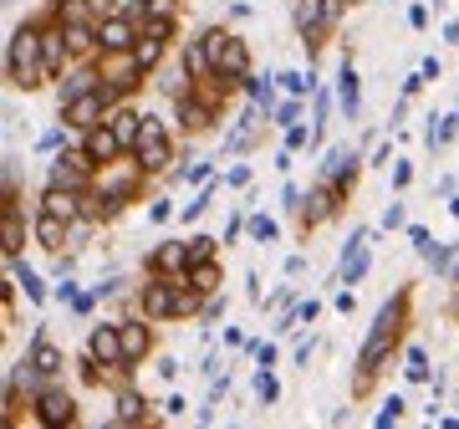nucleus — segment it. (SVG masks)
Here are the masks:
<instances>
[{"label": "nucleus", "instance_id": "nucleus-35", "mask_svg": "<svg viewBox=\"0 0 459 429\" xmlns=\"http://www.w3.org/2000/svg\"><path fill=\"white\" fill-rule=\"evenodd\" d=\"M184 66H189L195 77H204V72H214V66H210V57H204V41H189V47H184Z\"/></svg>", "mask_w": 459, "mask_h": 429}, {"label": "nucleus", "instance_id": "nucleus-6", "mask_svg": "<svg viewBox=\"0 0 459 429\" xmlns=\"http://www.w3.org/2000/svg\"><path fill=\"white\" fill-rule=\"evenodd\" d=\"M133 153H138V164H143L148 174H164V169L174 164V144H169V133H164V123H159V118L143 113V128H138Z\"/></svg>", "mask_w": 459, "mask_h": 429}, {"label": "nucleus", "instance_id": "nucleus-15", "mask_svg": "<svg viewBox=\"0 0 459 429\" xmlns=\"http://www.w3.org/2000/svg\"><path fill=\"white\" fill-rule=\"evenodd\" d=\"M82 149L92 153V164H113V159H123V153H133L128 144H123V138L113 133V123H108V118H102L98 128H87Z\"/></svg>", "mask_w": 459, "mask_h": 429}, {"label": "nucleus", "instance_id": "nucleus-28", "mask_svg": "<svg viewBox=\"0 0 459 429\" xmlns=\"http://www.w3.org/2000/svg\"><path fill=\"white\" fill-rule=\"evenodd\" d=\"M189 286H199L204 297H214L220 292V261H195L189 266Z\"/></svg>", "mask_w": 459, "mask_h": 429}, {"label": "nucleus", "instance_id": "nucleus-1", "mask_svg": "<svg viewBox=\"0 0 459 429\" xmlns=\"http://www.w3.org/2000/svg\"><path fill=\"white\" fill-rule=\"evenodd\" d=\"M409 307H413V292L403 286L383 312H377L373 332H368V343H362L358 353V383H352V398H368L373 394L377 373H383V363H388V353H394L398 343H403V328H409Z\"/></svg>", "mask_w": 459, "mask_h": 429}, {"label": "nucleus", "instance_id": "nucleus-29", "mask_svg": "<svg viewBox=\"0 0 459 429\" xmlns=\"http://www.w3.org/2000/svg\"><path fill=\"white\" fill-rule=\"evenodd\" d=\"M92 87H102L98 83V66H92V72H72V77H62V102L82 98V92H92Z\"/></svg>", "mask_w": 459, "mask_h": 429}, {"label": "nucleus", "instance_id": "nucleus-20", "mask_svg": "<svg viewBox=\"0 0 459 429\" xmlns=\"http://www.w3.org/2000/svg\"><path fill=\"white\" fill-rule=\"evenodd\" d=\"M174 102H179V123L189 133H204L214 123V113H220V108H214V102H204L199 92H184V98H174Z\"/></svg>", "mask_w": 459, "mask_h": 429}, {"label": "nucleus", "instance_id": "nucleus-32", "mask_svg": "<svg viewBox=\"0 0 459 429\" xmlns=\"http://www.w3.org/2000/svg\"><path fill=\"white\" fill-rule=\"evenodd\" d=\"M276 83L286 87L291 98H312V92H316V77H312V72H281Z\"/></svg>", "mask_w": 459, "mask_h": 429}, {"label": "nucleus", "instance_id": "nucleus-31", "mask_svg": "<svg viewBox=\"0 0 459 429\" xmlns=\"http://www.w3.org/2000/svg\"><path fill=\"white\" fill-rule=\"evenodd\" d=\"M138 26H143V36H153V41H174V31H179V16H143Z\"/></svg>", "mask_w": 459, "mask_h": 429}, {"label": "nucleus", "instance_id": "nucleus-14", "mask_svg": "<svg viewBox=\"0 0 459 429\" xmlns=\"http://www.w3.org/2000/svg\"><path fill=\"white\" fill-rule=\"evenodd\" d=\"M66 368V353L56 343H51L47 332H36V343H31V353H26V373H36V379H56Z\"/></svg>", "mask_w": 459, "mask_h": 429}, {"label": "nucleus", "instance_id": "nucleus-33", "mask_svg": "<svg viewBox=\"0 0 459 429\" xmlns=\"http://www.w3.org/2000/svg\"><path fill=\"white\" fill-rule=\"evenodd\" d=\"M246 92L255 98V108L276 113V87H271V77H246Z\"/></svg>", "mask_w": 459, "mask_h": 429}, {"label": "nucleus", "instance_id": "nucleus-4", "mask_svg": "<svg viewBox=\"0 0 459 429\" xmlns=\"http://www.w3.org/2000/svg\"><path fill=\"white\" fill-rule=\"evenodd\" d=\"M199 41H204V57H210V66L220 77H235V83L250 77V51L235 31H220V26H214V31H204Z\"/></svg>", "mask_w": 459, "mask_h": 429}, {"label": "nucleus", "instance_id": "nucleus-48", "mask_svg": "<svg viewBox=\"0 0 459 429\" xmlns=\"http://www.w3.org/2000/svg\"><path fill=\"white\" fill-rule=\"evenodd\" d=\"M169 214H174V205H169V199H153V210H148V220H169Z\"/></svg>", "mask_w": 459, "mask_h": 429}, {"label": "nucleus", "instance_id": "nucleus-11", "mask_svg": "<svg viewBox=\"0 0 459 429\" xmlns=\"http://www.w3.org/2000/svg\"><path fill=\"white\" fill-rule=\"evenodd\" d=\"M31 409H36V425H47V429L77 425V404H72V394H62V389H36Z\"/></svg>", "mask_w": 459, "mask_h": 429}, {"label": "nucleus", "instance_id": "nucleus-30", "mask_svg": "<svg viewBox=\"0 0 459 429\" xmlns=\"http://www.w3.org/2000/svg\"><path fill=\"white\" fill-rule=\"evenodd\" d=\"M128 16L133 21H143V16H179V0H133Z\"/></svg>", "mask_w": 459, "mask_h": 429}, {"label": "nucleus", "instance_id": "nucleus-17", "mask_svg": "<svg viewBox=\"0 0 459 429\" xmlns=\"http://www.w3.org/2000/svg\"><path fill=\"white\" fill-rule=\"evenodd\" d=\"M41 210L62 214L66 225H72V220H82L87 214V189H62V184H51L47 199H41Z\"/></svg>", "mask_w": 459, "mask_h": 429}, {"label": "nucleus", "instance_id": "nucleus-8", "mask_svg": "<svg viewBox=\"0 0 459 429\" xmlns=\"http://www.w3.org/2000/svg\"><path fill=\"white\" fill-rule=\"evenodd\" d=\"M179 281L184 276H159V271H148V286H143V297H138V312H143L148 322L174 317L179 312Z\"/></svg>", "mask_w": 459, "mask_h": 429}, {"label": "nucleus", "instance_id": "nucleus-51", "mask_svg": "<svg viewBox=\"0 0 459 429\" xmlns=\"http://www.w3.org/2000/svg\"><path fill=\"white\" fill-rule=\"evenodd\" d=\"M409 26H429V5H413V11H409Z\"/></svg>", "mask_w": 459, "mask_h": 429}, {"label": "nucleus", "instance_id": "nucleus-39", "mask_svg": "<svg viewBox=\"0 0 459 429\" xmlns=\"http://www.w3.org/2000/svg\"><path fill=\"white\" fill-rule=\"evenodd\" d=\"M403 373H409L413 383L429 379V353H424V347H409V368H403Z\"/></svg>", "mask_w": 459, "mask_h": 429}, {"label": "nucleus", "instance_id": "nucleus-38", "mask_svg": "<svg viewBox=\"0 0 459 429\" xmlns=\"http://www.w3.org/2000/svg\"><path fill=\"white\" fill-rule=\"evenodd\" d=\"M214 246H220L214 235H195V241H189V266H195V261H214Z\"/></svg>", "mask_w": 459, "mask_h": 429}, {"label": "nucleus", "instance_id": "nucleus-40", "mask_svg": "<svg viewBox=\"0 0 459 429\" xmlns=\"http://www.w3.org/2000/svg\"><path fill=\"white\" fill-rule=\"evenodd\" d=\"M250 235L265 246V241H276V235H281V225L271 220V214H255V220H250Z\"/></svg>", "mask_w": 459, "mask_h": 429}, {"label": "nucleus", "instance_id": "nucleus-25", "mask_svg": "<svg viewBox=\"0 0 459 429\" xmlns=\"http://www.w3.org/2000/svg\"><path fill=\"white\" fill-rule=\"evenodd\" d=\"M337 108H342L347 118H358V108H362V87H358V72H352V57H347L342 72H337Z\"/></svg>", "mask_w": 459, "mask_h": 429}, {"label": "nucleus", "instance_id": "nucleus-23", "mask_svg": "<svg viewBox=\"0 0 459 429\" xmlns=\"http://www.w3.org/2000/svg\"><path fill=\"white\" fill-rule=\"evenodd\" d=\"M117 332H123V353H128V363H143L148 353H153V328H143V322H117Z\"/></svg>", "mask_w": 459, "mask_h": 429}, {"label": "nucleus", "instance_id": "nucleus-10", "mask_svg": "<svg viewBox=\"0 0 459 429\" xmlns=\"http://www.w3.org/2000/svg\"><path fill=\"white\" fill-rule=\"evenodd\" d=\"M92 174H98V164L87 149H62L51 159V184H62V189H92Z\"/></svg>", "mask_w": 459, "mask_h": 429}, {"label": "nucleus", "instance_id": "nucleus-27", "mask_svg": "<svg viewBox=\"0 0 459 429\" xmlns=\"http://www.w3.org/2000/svg\"><path fill=\"white\" fill-rule=\"evenodd\" d=\"M108 123H113V133L133 149V144H138V128H143V113H128V108H117V113H108Z\"/></svg>", "mask_w": 459, "mask_h": 429}, {"label": "nucleus", "instance_id": "nucleus-9", "mask_svg": "<svg viewBox=\"0 0 459 429\" xmlns=\"http://www.w3.org/2000/svg\"><path fill=\"white\" fill-rule=\"evenodd\" d=\"M117 102V92L113 87H92V92H82V98H72V102H62V123L66 128H98L102 123V113Z\"/></svg>", "mask_w": 459, "mask_h": 429}, {"label": "nucleus", "instance_id": "nucleus-42", "mask_svg": "<svg viewBox=\"0 0 459 429\" xmlns=\"http://www.w3.org/2000/svg\"><path fill=\"white\" fill-rule=\"evenodd\" d=\"M409 241L419 246V256H434V250H439V246H434V235H429L424 225H409Z\"/></svg>", "mask_w": 459, "mask_h": 429}, {"label": "nucleus", "instance_id": "nucleus-45", "mask_svg": "<svg viewBox=\"0 0 459 429\" xmlns=\"http://www.w3.org/2000/svg\"><path fill=\"white\" fill-rule=\"evenodd\" d=\"M316 312H322V302H312V297H307V302H296V322H312Z\"/></svg>", "mask_w": 459, "mask_h": 429}, {"label": "nucleus", "instance_id": "nucleus-49", "mask_svg": "<svg viewBox=\"0 0 459 429\" xmlns=\"http://www.w3.org/2000/svg\"><path fill=\"white\" fill-rule=\"evenodd\" d=\"M179 179H210V164H189V169L179 174Z\"/></svg>", "mask_w": 459, "mask_h": 429}, {"label": "nucleus", "instance_id": "nucleus-3", "mask_svg": "<svg viewBox=\"0 0 459 429\" xmlns=\"http://www.w3.org/2000/svg\"><path fill=\"white\" fill-rule=\"evenodd\" d=\"M5 77H11V87H21V92L51 83L47 66H41V21H26L21 31H11V47H5Z\"/></svg>", "mask_w": 459, "mask_h": 429}, {"label": "nucleus", "instance_id": "nucleus-47", "mask_svg": "<svg viewBox=\"0 0 459 429\" xmlns=\"http://www.w3.org/2000/svg\"><path fill=\"white\" fill-rule=\"evenodd\" d=\"M62 138H66V123H62V128H51V133H41V149H56Z\"/></svg>", "mask_w": 459, "mask_h": 429}, {"label": "nucleus", "instance_id": "nucleus-22", "mask_svg": "<svg viewBox=\"0 0 459 429\" xmlns=\"http://www.w3.org/2000/svg\"><path fill=\"white\" fill-rule=\"evenodd\" d=\"M362 271H368V231H352V241H347V250H342V281L358 286Z\"/></svg>", "mask_w": 459, "mask_h": 429}, {"label": "nucleus", "instance_id": "nucleus-50", "mask_svg": "<svg viewBox=\"0 0 459 429\" xmlns=\"http://www.w3.org/2000/svg\"><path fill=\"white\" fill-rule=\"evenodd\" d=\"M225 184H235V189H240V184H250V169H230Z\"/></svg>", "mask_w": 459, "mask_h": 429}, {"label": "nucleus", "instance_id": "nucleus-18", "mask_svg": "<svg viewBox=\"0 0 459 429\" xmlns=\"http://www.w3.org/2000/svg\"><path fill=\"white\" fill-rule=\"evenodd\" d=\"M98 36H102V47L128 51V47H138V21H133V16H102L98 21Z\"/></svg>", "mask_w": 459, "mask_h": 429}, {"label": "nucleus", "instance_id": "nucleus-19", "mask_svg": "<svg viewBox=\"0 0 459 429\" xmlns=\"http://www.w3.org/2000/svg\"><path fill=\"white\" fill-rule=\"evenodd\" d=\"M108 5H113V0H56L51 16L62 21V26H77V21H102Z\"/></svg>", "mask_w": 459, "mask_h": 429}, {"label": "nucleus", "instance_id": "nucleus-16", "mask_svg": "<svg viewBox=\"0 0 459 429\" xmlns=\"http://www.w3.org/2000/svg\"><path fill=\"white\" fill-rule=\"evenodd\" d=\"M148 271H159V276H189V241H164L148 256Z\"/></svg>", "mask_w": 459, "mask_h": 429}, {"label": "nucleus", "instance_id": "nucleus-52", "mask_svg": "<svg viewBox=\"0 0 459 429\" xmlns=\"http://www.w3.org/2000/svg\"><path fill=\"white\" fill-rule=\"evenodd\" d=\"M444 36H449V41H459V21H449V31H444Z\"/></svg>", "mask_w": 459, "mask_h": 429}, {"label": "nucleus", "instance_id": "nucleus-46", "mask_svg": "<svg viewBox=\"0 0 459 429\" xmlns=\"http://www.w3.org/2000/svg\"><path fill=\"white\" fill-rule=\"evenodd\" d=\"M403 220H409V214H403V205H388V214H383V225H388V231H398Z\"/></svg>", "mask_w": 459, "mask_h": 429}, {"label": "nucleus", "instance_id": "nucleus-24", "mask_svg": "<svg viewBox=\"0 0 459 429\" xmlns=\"http://www.w3.org/2000/svg\"><path fill=\"white\" fill-rule=\"evenodd\" d=\"M36 241H41V246H47V250H56V256H62V246H66V241H72V225H66L62 214L41 210V220H36Z\"/></svg>", "mask_w": 459, "mask_h": 429}, {"label": "nucleus", "instance_id": "nucleus-26", "mask_svg": "<svg viewBox=\"0 0 459 429\" xmlns=\"http://www.w3.org/2000/svg\"><path fill=\"white\" fill-rule=\"evenodd\" d=\"M113 419H117V425H143V419H148V398L133 394V389H123L117 404H113Z\"/></svg>", "mask_w": 459, "mask_h": 429}, {"label": "nucleus", "instance_id": "nucleus-36", "mask_svg": "<svg viewBox=\"0 0 459 429\" xmlns=\"http://www.w3.org/2000/svg\"><path fill=\"white\" fill-rule=\"evenodd\" d=\"M164 47H169V41H153V36H138V62H143L148 72H153V66H159V57H164Z\"/></svg>", "mask_w": 459, "mask_h": 429}, {"label": "nucleus", "instance_id": "nucleus-37", "mask_svg": "<svg viewBox=\"0 0 459 429\" xmlns=\"http://www.w3.org/2000/svg\"><path fill=\"white\" fill-rule=\"evenodd\" d=\"M255 398H261V404H276V398H281V383H276L271 368H261V379H255Z\"/></svg>", "mask_w": 459, "mask_h": 429}, {"label": "nucleus", "instance_id": "nucleus-7", "mask_svg": "<svg viewBox=\"0 0 459 429\" xmlns=\"http://www.w3.org/2000/svg\"><path fill=\"white\" fill-rule=\"evenodd\" d=\"M347 189H352L347 179H322V184H316L312 195H307V210H301V235L316 231L322 220H332V214L342 210V205H347Z\"/></svg>", "mask_w": 459, "mask_h": 429}, {"label": "nucleus", "instance_id": "nucleus-34", "mask_svg": "<svg viewBox=\"0 0 459 429\" xmlns=\"http://www.w3.org/2000/svg\"><path fill=\"white\" fill-rule=\"evenodd\" d=\"M11 266H16V276H21V286H26V297H31V302H47V286H41V276H36L31 266H26V261H11Z\"/></svg>", "mask_w": 459, "mask_h": 429}, {"label": "nucleus", "instance_id": "nucleus-21", "mask_svg": "<svg viewBox=\"0 0 459 429\" xmlns=\"http://www.w3.org/2000/svg\"><path fill=\"white\" fill-rule=\"evenodd\" d=\"M0 241H5V261H21L26 225H21V214H16V199H5V214H0Z\"/></svg>", "mask_w": 459, "mask_h": 429}, {"label": "nucleus", "instance_id": "nucleus-12", "mask_svg": "<svg viewBox=\"0 0 459 429\" xmlns=\"http://www.w3.org/2000/svg\"><path fill=\"white\" fill-rule=\"evenodd\" d=\"M66 62H72V47H66V26L56 16L41 21V66H47V77H62Z\"/></svg>", "mask_w": 459, "mask_h": 429}, {"label": "nucleus", "instance_id": "nucleus-5", "mask_svg": "<svg viewBox=\"0 0 459 429\" xmlns=\"http://www.w3.org/2000/svg\"><path fill=\"white\" fill-rule=\"evenodd\" d=\"M92 66H98V83H102V87H113L117 98H123V92H133V87H143V72H148V66L138 62V47H128V51L102 47Z\"/></svg>", "mask_w": 459, "mask_h": 429}, {"label": "nucleus", "instance_id": "nucleus-43", "mask_svg": "<svg viewBox=\"0 0 459 429\" xmlns=\"http://www.w3.org/2000/svg\"><path fill=\"white\" fill-rule=\"evenodd\" d=\"M312 138H316V133H307V128H301V123H291V128H286V149H307V144H312Z\"/></svg>", "mask_w": 459, "mask_h": 429}, {"label": "nucleus", "instance_id": "nucleus-53", "mask_svg": "<svg viewBox=\"0 0 459 429\" xmlns=\"http://www.w3.org/2000/svg\"><path fill=\"white\" fill-rule=\"evenodd\" d=\"M449 214H455V220H459V195H455V199H449Z\"/></svg>", "mask_w": 459, "mask_h": 429}, {"label": "nucleus", "instance_id": "nucleus-13", "mask_svg": "<svg viewBox=\"0 0 459 429\" xmlns=\"http://www.w3.org/2000/svg\"><path fill=\"white\" fill-rule=\"evenodd\" d=\"M87 358H98L102 368H128V353H123V332H117V322L92 328V337H87Z\"/></svg>", "mask_w": 459, "mask_h": 429}, {"label": "nucleus", "instance_id": "nucleus-41", "mask_svg": "<svg viewBox=\"0 0 459 429\" xmlns=\"http://www.w3.org/2000/svg\"><path fill=\"white\" fill-rule=\"evenodd\" d=\"M403 419V398H388L383 409H377V429H388V425H398Z\"/></svg>", "mask_w": 459, "mask_h": 429}, {"label": "nucleus", "instance_id": "nucleus-44", "mask_svg": "<svg viewBox=\"0 0 459 429\" xmlns=\"http://www.w3.org/2000/svg\"><path fill=\"white\" fill-rule=\"evenodd\" d=\"M296 118H301V98H291V102H281V108H276V123H281V128H291Z\"/></svg>", "mask_w": 459, "mask_h": 429}, {"label": "nucleus", "instance_id": "nucleus-2", "mask_svg": "<svg viewBox=\"0 0 459 429\" xmlns=\"http://www.w3.org/2000/svg\"><path fill=\"white\" fill-rule=\"evenodd\" d=\"M143 179L148 169L138 164V153H123V159H113V164H98V174H92V189H87V214L92 220H108V214H117L123 205H133V199L143 195Z\"/></svg>", "mask_w": 459, "mask_h": 429}]
</instances>
